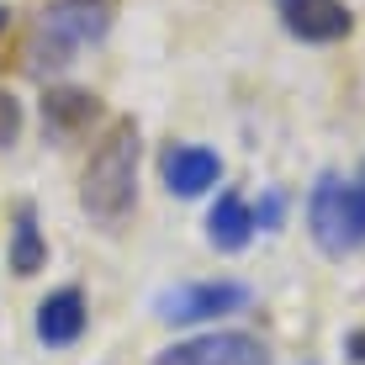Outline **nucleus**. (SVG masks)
<instances>
[{
  "mask_svg": "<svg viewBox=\"0 0 365 365\" xmlns=\"http://www.w3.org/2000/svg\"><path fill=\"white\" fill-rule=\"evenodd\" d=\"M6 21H11V11H6V6H0V32H6Z\"/></svg>",
  "mask_w": 365,
  "mask_h": 365,
  "instance_id": "15",
  "label": "nucleus"
},
{
  "mask_svg": "<svg viewBox=\"0 0 365 365\" xmlns=\"http://www.w3.org/2000/svg\"><path fill=\"white\" fill-rule=\"evenodd\" d=\"M307 233L334 259L355 255L365 244V191L344 175H318L307 191Z\"/></svg>",
  "mask_w": 365,
  "mask_h": 365,
  "instance_id": "3",
  "label": "nucleus"
},
{
  "mask_svg": "<svg viewBox=\"0 0 365 365\" xmlns=\"http://www.w3.org/2000/svg\"><path fill=\"white\" fill-rule=\"evenodd\" d=\"M344 355L355 360V365H365V329H355L349 334V344H344Z\"/></svg>",
  "mask_w": 365,
  "mask_h": 365,
  "instance_id": "14",
  "label": "nucleus"
},
{
  "mask_svg": "<svg viewBox=\"0 0 365 365\" xmlns=\"http://www.w3.org/2000/svg\"><path fill=\"white\" fill-rule=\"evenodd\" d=\"M259 222H255V201L238 196V191H222L217 201H212L207 212V238L212 249H222V255H244L249 244H255Z\"/></svg>",
  "mask_w": 365,
  "mask_h": 365,
  "instance_id": "9",
  "label": "nucleus"
},
{
  "mask_svg": "<svg viewBox=\"0 0 365 365\" xmlns=\"http://www.w3.org/2000/svg\"><path fill=\"white\" fill-rule=\"evenodd\" d=\"M148 365H270V344L259 334L212 329V334H196V339H175Z\"/></svg>",
  "mask_w": 365,
  "mask_h": 365,
  "instance_id": "5",
  "label": "nucleus"
},
{
  "mask_svg": "<svg viewBox=\"0 0 365 365\" xmlns=\"http://www.w3.org/2000/svg\"><path fill=\"white\" fill-rule=\"evenodd\" d=\"M43 265H48V238H43V222H37V207H21L16 228H11V270L37 275Z\"/></svg>",
  "mask_w": 365,
  "mask_h": 365,
  "instance_id": "11",
  "label": "nucleus"
},
{
  "mask_svg": "<svg viewBox=\"0 0 365 365\" xmlns=\"http://www.w3.org/2000/svg\"><path fill=\"white\" fill-rule=\"evenodd\" d=\"M255 222H259V228H281V222H286V196L281 191H265L255 201Z\"/></svg>",
  "mask_w": 365,
  "mask_h": 365,
  "instance_id": "13",
  "label": "nucleus"
},
{
  "mask_svg": "<svg viewBox=\"0 0 365 365\" xmlns=\"http://www.w3.org/2000/svg\"><path fill=\"white\" fill-rule=\"evenodd\" d=\"M21 128H27V111H21V101L11 96V91H0V154H6V148L21 138Z\"/></svg>",
  "mask_w": 365,
  "mask_h": 365,
  "instance_id": "12",
  "label": "nucleus"
},
{
  "mask_svg": "<svg viewBox=\"0 0 365 365\" xmlns=\"http://www.w3.org/2000/svg\"><path fill=\"white\" fill-rule=\"evenodd\" d=\"M138 180H143V133L138 122L122 117L117 128L96 143L80 175V212L96 228H117L138 207Z\"/></svg>",
  "mask_w": 365,
  "mask_h": 365,
  "instance_id": "1",
  "label": "nucleus"
},
{
  "mask_svg": "<svg viewBox=\"0 0 365 365\" xmlns=\"http://www.w3.org/2000/svg\"><path fill=\"white\" fill-rule=\"evenodd\" d=\"M111 27L106 0H48L27 32V69L37 80L64 74L74 58H85Z\"/></svg>",
  "mask_w": 365,
  "mask_h": 365,
  "instance_id": "2",
  "label": "nucleus"
},
{
  "mask_svg": "<svg viewBox=\"0 0 365 365\" xmlns=\"http://www.w3.org/2000/svg\"><path fill=\"white\" fill-rule=\"evenodd\" d=\"M275 16L281 27L307 48H329V43H344L355 32V16H349L344 0H275Z\"/></svg>",
  "mask_w": 365,
  "mask_h": 365,
  "instance_id": "6",
  "label": "nucleus"
},
{
  "mask_svg": "<svg viewBox=\"0 0 365 365\" xmlns=\"http://www.w3.org/2000/svg\"><path fill=\"white\" fill-rule=\"evenodd\" d=\"M249 286L244 281H185V286H170L165 297L154 302L159 323L170 329H201V323H217V318H233V312L249 307Z\"/></svg>",
  "mask_w": 365,
  "mask_h": 365,
  "instance_id": "4",
  "label": "nucleus"
},
{
  "mask_svg": "<svg viewBox=\"0 0 365 365\" xmlns=\"http://www.w3.org/2000/svg\"><path fill=\"white\" fill-rule=\"evenodd\" d=\"M85 323H91V307H85V292L80 286H58V292H48L37 302L32 312V329L43 339L48 349H69L74 339L85 334Z\"/></svg>",
  "mask_w": 365,
  "mask_h": 365,
  "instance_id": "8",
  "label": "nucleus"
},
{
  "mask_svg": "<svg viewBox=\"0 0 365 365\" xmlns=\"http://www.w3.org/2000/svg\"><path fill=\"white\" fill-rule=\"evenodd\" d=\"M355 185H360V191H365V165H360V175H355Z\"/></svg>",
  "mask_w": 365,
  "mask_h": 365,
  "instance_id": "16",
  "label": "nucleus"
},
{
  "mask_svg": "<svg viewBox=\"0 0 365 365\" xmlns=\"http://www.w3.org/2000/svg\"><path fill=\"white\" fill-rule=\"evenodd\" d=\"M159 180H165L170 196L196 201V196L217 191L222 154H217V148H207V143H170L165 154H159Z\"/></svg>",
  "mask_w": 365,
  "mask_h": 365,
  "instance_id": "7",
  "label": "nucleus"
},
{
  "mask_svg": "<svg viewBox=\"0 0 365 365\" xmlns=\"http://www.w3.org/2000/svg\"><path fill=\"white\" fill-rule=\"evenodd\" d=\"M96 117H101V101L85 91V85H48V91H43V122H48L53 138L91 128Z\"/></svg>",
  "mask_w": 365,
  "mask_h": 365,
  "instance_id": "10",
  "label": "nucleus"
}]
</instances>
